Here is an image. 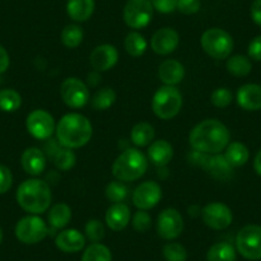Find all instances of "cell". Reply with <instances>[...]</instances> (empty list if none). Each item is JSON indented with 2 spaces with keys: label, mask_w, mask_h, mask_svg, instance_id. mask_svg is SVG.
I'll return each instance as SVG.
<instances>
[{
  "label": "cell",
  "mask_w": 261,
  "mask_h": 261,
  "mask_svg": "<svg viewBox=\"0 0 261 261\" xmlns=\"http://www.w3.org/2000/svg\"><path fill=\"white\" fill-rule=\"evenodd\" d=\"M191 147L207 155L220 154L230 141L227 125L218 119H205L192 128L188 137Z\"/></svg>",
  "instance_id": "1"
},
{
  "label": "cell",
  "mask_w": 261,
  "mask_h": 261,
  "mask_svg": "<svg viewBox=\"0 0 261 261\" xmlns=\"http://www.w3.org/2000/svg\"><path fill=\"white\" fill-rule=\"evenodd\" d=\"M57 140L63 147L80 149L89 144L92 137V124L80 113H68L60 118L55 128Z\"/></svg>",
  "instance_id": "2"
},
{
  "label": "cell",
  "mask_w": 261,
  "mask_h": 261,
  "mask_svg": "<svg viewBox=\"0 0 261 261\" xmlns=\"http://www.w3.org/2000/svg\"><path fill=\"white\" fill-rule=\"evenodd\" d=\"M16 199L24 212L40 215L49 210L51 205V190L45 180L39 178L26 179L18 186Z\"/></svg>",
  "instance_id": "3"
},
{
  "label": "cell",
  "mask_w": 261,
  "mask_h": 261,
  "mask_svg": "<svg viewBox=\"0 0 261 261\" xmlns=\"http://www.w3.org/2000/svg\"><path fill=\"white\" fill-rule=\"evenodd\" d=\"M149 168V159L139 149H127L112 165V173L120 182L140 179Z\"/></svg>",
  "instance_id": "4"
},
{
  "label": "cell",
  "mask_w": 261,
  "mask_h": 261,
  "mask_svg": "<svg viewBox=\"0 0 261 261\" xmlns=\"http://www.w3.org/2000/svg\"><path fill=\"white\" fill-rule=\"evenodd\" d=\"M183 105L182 95L175 86H163L158 90L152 97V112L158 118L169 120L180 112Z\"/></svg>",
  "instance_id": "5"
},
{
  "label": "cell",
  "mask_w": 261,
  "mask_h": 261,
  "mask_svg": "<svg viewBox=\"0 0 261 261\" xmlns=\"http://www.w3.org/2000/svg\"><path fill=\"white\" fill-rule=\"evenodd\" d=\"M200 44L209 57L217 60L228 59L234 46L232 36L227 31L217 27L206 30L200 39Z\"/></svg>",
  "instance_id": "6"
},
{
  "label": "cell",
  "mask_w": 261,
  "mask_h": 261,
  "mask_svg": "<svg viewBox=\"0 0 261 261\" xmlns=\"http://www.w3.org/2000/svg\"><path fill=\"white\" fill-rule=\"evenodd\" d=\"M14 233L19 242L24 245H36L46 237L49 229L42 218L31 214L18 220Z\"/></svg>",
  "instance_id": "7"
},
{
  "label": "cell",
  "mask_w": 261,
  "mask_h": 261,
  "mask_svg": "<svg viewBox=\"0 0 261 261\" xmlns=\"http://www.w3.org/2000/svg\"><path fill=\"white\" fill-rule=\"evenodd\" d=\"M236 247L247 260H261V225H245L237 233Z\"/></svg>",
  "instance_id": "8"
},
{
  "label": "cell",
  "mask_w": 261,
  "mask_h": 261,
  "mask_svg": "<svg viewBox=\"0 0 261 261\" xmlns=\"http://www.w3.org/2000/svg\"><path fill=\"white\" fill-rule=\"evenodd\" d=\"M154 7L151 0H128L123 9L125 24L134 30L145 29L151 22Z\"/></svg>",
  "instance_id": "9"
},
{
  "label": "cell",
  "mask_w": 261,
  "mask_h": 261,
  "mask_svg": "<svg viewBox=\"0 0 261 261\" xmlns=\"http://www.w3.org/2000/svg\"><path fill=\"white\" fill-rule=\"evenodd\" d=\"M60 96L63 102L72 109H81L90 101V91L87 85L77 77H69L60 86Z\"/></svg>",
  "instance_id": "10"
},
{
  "label": "cell",
  "mask_w": 261,
  "mask_h": 261,
  "mask_svg": "<svg viewBox=\"0 0 261 261\" xmlns=\"http://www.w3.org/2000/svg\"><path fill=\"white\" fill-rule=\"evenodd\" d=\"M26 128L34 139L47 140L54 135L57 124L49 112L44 109H36L27 115Z\"/></svg>",
  "instance_id": "11"
},
{
  "label": "cell",
  "mask_w": 261,
  "mask_h": 261,
  "mask_svg": "<svg viewBox=\"0 0 261 261\" xmlns=\"http://www.w3.org/2000/svg\"><path fill=\"white\" fill-rule=\"evenodd\" d=\"M185 228L183 217L174 207L164 209L159 214L156 220V232L160 238L172 241L179 237Z\"/></svg>",
  "instance_id": "12"
},
{
  "label": "cell",
  "mask_w": 261,
  "mask_h": 261,
  "mask_svg": "<svg viewBox=\"0 0 261 261\" xmlns=\"http://www.w3.org/2000/svg\"><path fill=\"white\" fill-rule=\"evenodd\" d=\"M201 218L205 225L214 230H223L233 222V213L223 202H209L201 210Z\"/></svg>",
  "instance_id": "13"
},
{
  "label": "cell",
  "mask_w": 261,
  "mask_h": 261,
  "mask_svg": "<svg viewBox=\"0 0 261 261\" xmlns=\"http://www.w3.org/2000/svg\"><path fill=\"white\" fill-rule=\"evenodd\" d=\"M162 187L158 182H142L132 193V202L139 210H150L156 206L162 200Z\"/></svg>",
  "instance_id": "14"
},
{
  "label": "cell",
  "mask_w": 261,
  "mask_h": 261,
  "mask_svg": "<svg viewBox=\"0 0 261 261\" xmlns=\"http://www.w3.org/2000/svg\"><path fill=\"white\" fill-rule=\"evenodd\" d=\"M119 59V53L114 45L102 44L95 47L90 54V64L95 72H107L112 69Z\"/></svg>",
  "instance_id": "15"
},
{
  "label": "cell",
  "mask_w": 261,
  "mask_h": 261,
  "mask_svg": "<svg viewBox=\"0 0 261 261\" xmlns=\"http://www.w3.org/2000/svg\"><path fill=\"white\" fill-rule=\"evenodd\" d=\"M179 45V35L170 27L160 29L152 35L151 49L159 55L172 54Z\"/></svg>",
  "instance_id": "16"
},
{
  "label": "cell",
  "mask_w": 261,
  "mask_h": 261,
  "mask_svg": "<svg viewBox=\"0 0 261 261\" xmlns=\"http://www.w3.org/2000/svg\"><path fill=\"white\" fill-rule=\"evenodd\" d=\"M86 237L77 229H64L55 237V246L65 253H74L84 250Z\"/></svg>",
  "instance_id": "17"
},
{
  "label": "cell",
  "mask_w": 261,
  "mask_h": 261,
  "mask_svg": "<svg viewBox=\"0 0 261 261\" xmlns=\"http://www.w3.org/2000/svg\"><path fill=\"white\" fill-rule=\"evenodd\" d=\"M21 165L27 174L37 177L46 169V156L39 147H29L22 154Z\"/></svg>",
  "instance_id": "18"
},
{
  "label": "cell",
  "mask_w": 261,
  "mask_h": 261,
  "mask_svg": "<svg viewBox=\"0 0 261 261\" xmlns=\"http://www.w3.org/2000/svg\"><path fill=\"white\" fill-rule=\"evenodd\" d=\"M237 102L248 112L261 110V86L256 84L243 85L237 91Z\"/></svg>",
  "instance_id": "19"
},
{
  "label": "cell",
  "mask_w": 261,
  "mask_h": 261,
  "mask_svg": "<svg viewBox=\"0 0 261 261\" xmlns=\"http://www.w3.org/2000/svg\"><path fill=\"white\" fill-rule=\"evenodd\" d=\"M130 220V210L124 202L113 204L105 214V223L114 232H120L124 229Z\"/></svg>",
  "instance_id": "20"
},
{
  "label": "cell",
  "mask_w": 261,
  "mask_h": 261,
  "mask_svg": "<svg viewBox=\"0 0 261 261\" xmlns=\"http://www.w3.org/2000/svg\"><path fill=\"white\" fill-rule=\"evenodd\" d=\"M202 168L218 180H229L233 175V167L227 162L224 155H209Z\"/></svg>",
  "instance_id": "21"
},
{
  "label": "cell",
  "mask_w": 261,
  "mask_h": 261,
  "mask_svg": "<svg viewBox=\"0 0 261 261\" xmlns=\"http://www.w3.org/2000/svg\"><path fill=\"white\" fill-rule=\"evenodd\" d=\"M185 77V67L175 59H167L159 67V79L167 86H175Z\"/></svg>",
  "instance_id": "22"
},
{
  "label": "cell",
  "mask_w": 261,
  "mask_h": 261,
  "mask_svg": "<svg viewBox=\"0 0 261 261\" xmlns=\"http://www.w3.org/2000/svg\"><path fill=\"white\" fill-rule=\"evenodd\" d=\"M173 147L165 140H158L150 144L149 150H147V156L149 160L156 167H167L173 159Z\"/></svg>",
  "instance_id": "23"
},
{
  "label": "cell",
  "mask_w": 261,
  "mask_h": 261,
  "mask_svg": "<svg viewBox=\"0 0 261 261\" xmlns=\"http://www.w3.org/2000/svg\"><path fill=\"white\" fill-rule=\"evenodd\" d=\"M95 11V0H68L67 14L76 22H85Z\"/></svg>",
  "instance_id": "24"
},
{
  "label": "cell",
  "mask_w": 261,
  "mask_h": 261,
  "mask_svg": "<svg viewBox=\"0 0 261 261\" xmlns=\"http://www.w3.org/2000/svg\"><path fill=\"white\" fill-rule=\"evenodd\" d=\"M72 219V209L65 202H58L53 205L47 213V222L55 229L67 227Z\"/></svg>",
  "instance_id": "25"
},
{
  "label": "cell",
  "mask_w": 261,
  "mask_h": 261,
  "mask_svg": "<svg viewBox=\"0 0 261 261\" xmlns=\"http://www.w3.org/2000/svg\"><path fill=\"white\" fill-rule=\"evenodd\" d=\"M224 150V158L233 168L242 167L248 162L250 151H248L247 146L243 145L242 142H229Z\"/></svg>",
  "instance_id": "26"
},
{
  "label": "cell",
  "mask_w": 261,
  "mask_h": 261,
  "mask_svg": "<svg viewBox=\"0 0 261 261\" xmlns=\"http://www.w3.org/2000/svg\"><path fill=\"white\" fill-rule=\"evenodd\" d=\"M155 137V129L146 122H140L130 130V141L139 147L149 146Z\"/></svg>",
  "instance_id": "27"
},
{
  "label": "cell",
  "mask_w": 261,
  "mask_h": 261,
  "mask_svg": "<svg viewBox=\"0 0 261 261\" xmlns=\"http://www.w3.org/2000/svg\"><path fill=\"white\" fill-rule=\"evenodd\" d=\"M227 71L234 77H246L252 69V63L245 55H230L225 63Z\"/></svg>",
  "instance_id": "28"
},
{
  "label": "cell",
  "mask_w": 261,
  "mask_h": 261,
  "mask_svg": "<svg viewBox=\"0 0 261 261\" xmlns=\"http://www.w3.org/2000/svg\"><path fill=\"white\" fill-rule=\"evenodd\" d=\"M207 261H236V248L228 242H218L209 248Z\"/></svg>",
  "instance_id": "29"
},
{
  "label": "cell",
  "mask_w": 261,
  "mask_h": 261,
  "mask_svg": "<svg viewBox=\"0 0 261 261\" xmlns=\"http://www.w3.org/2000/svg\"><path fill=\"white\" fill-rule=\"evenodd\" d=\"M124 49L128 55L137 58L145 54L147 49V41L140 32L132 31L127 35L124 40Z\"/></svg>",
  "instance_id": "30"
},
{
  "label": "cell",
  "mask_w": 261,
  "mask_h": 261,
  "mask_svg": "<svg viewBox=\"0 0 261 261\" xmlns=\"http://www.w3.org/2000/svg\"><path fill=\"white\" fill-rule=\"evenodd\" d=\"M22 97L13 89L0 90V110L4 113H13L21 108Z\"/></svg>",
  "instance_id": "31"
},
{
  "label": "cell",
  "mask_w": 261,
  "mask_h": 261,
  "mask_svg": "<svg viewBox=\"0 0 261 261\" xmlns=\"http://www.w3.org/2000/svg\"><path fill=\"white\" fill-rule=\"evenodd\" d=\"M117 100V94L114 92V90L110 89V87H104V89L97 90L94 94V96L91 97V107L95 110H107L112 107L113 104Z\"/></svg>",
  "instance_id": "32"
},
{
  "label": "cell",
  "mask_w": 261,
  "mask_h": 261,
  "mask_svg": "<svg viewBox=\"0 0 261 261\" xmlns=\"http://www.w3.org/2000/svg\"><path fill=\"white\" fill-rule=\"evenodd\" d=\"M112 251L102 243H91L82 253L81 261H112Z\"/></svg>",
  "instance_id": "33"
},
{
  "label": "cell",
  "mask_w": 261,
  "mask_h": 261,
  "mask_svg": "<svg viewBox=\"0 0 261 261\" xmlns=\"http://www.w3.org/2000/svg\"><path fill=\"white\" fill-rule=\"evenodd\" d=\"M63 45L68 49H76L84 40V31L79 24H67L60 35Z\"/></svg>",
  "instance_id": "34"
},
{
  "label": "cell",
  "mask_w": 261,
  "mask_h": 261,
  "mask_svg": "<svg viewBox=\"0 0 261 261\" xmlns=\"http://www.w3.org/2000/svg\"><path fill=\"white\" fill-rule=\"evenodd\" d=\"M76 154L72 151V149L63 147V149L57 150V152L54 155L55 167L59 170H63V172H67V170L72 169L74 167V164H76Z\"/></svg>",
  "instance_id": "35"
},
{
  "label": "cell",
  "mask_w": 261,
  "mask_h": 261,
  "mask_svg": "<svg viewBox=\"0 0 261 261\" xmlns=\"http://www.w3.org/2000/svg\"><path fill=\"white\" fill-rule=\"evenodd\" d=\"M105 196L113 204L123 202L128 196V188L120 180H113L105 188Z\"/></svg>",
  "instance_id": "36"
},
{
  "label": "cell",
  "mask_w": 261,
  "mask_h": 261,
  "mask_svg": "<svg viewBox=\"0 0 261 261\" xmlns=\"http://www.w3.org/2000/svg\"><path fill=\"white\" fill-rule=\"evenodd\" d=\"M163 256L167 261H186L187 250L178 242H169L163 247Z\"/></svg>",
  "instance_id": "37"
},
{
  "label": "cell",
  "mask_w": 261,
  "mask_h": 261,
  "mask_svg": "<svg viewBox=\"0 0 261 261\" xmlns=\"http://www.w3.org/2000/svg\"><path fill=\"white\" fill-rule=\"evenodd\" d=\"M85 233H86V238H89L92 243H97L104 238L105 227L100 220L91 219L85 225Z\"/></svg>",
  "instance_id": "38"
},
{
  "label": "cell",
  "mask_w": 261,
  "mask_h": 261,
  "mask_svg": "<svg viewBox=\"0 0 261 261\" xmlns=\"http://www.w3.org/2000/svg\"><path fill=\"white\" fill-rule=\"evenodd\" d=\"M212 104L217 108H227L228 105L232 102L233 94L229 89L227 87H219V89L214 90L212 94Z\"/></svg>",
  "instance_id": "39"
},
{
  "label": "cell",
  "mask_w": 261,
  "mask_h": 261,
  "mask_svg": "<svg viewBox=\"0 0 261 261\" xmlns=\"http://www.w3.org/2000/svg\"><path fill=\"white\" fill-rule=\"evenodd\" d=\"M151 215L146 210H139L132 218V227L140 233H145L151 228Z\"/></svg>",
  "instance_id": "40"
},
{
  "label": "cell",
  "mask_w": 261,
  "mask_h": 261,
  "mask_svg": "<svg viewBox=\"0 0 261 261\" xmlns=\"http://www.w3.org/2000/svg\"><path fill=\"white\" fill-rule=\"evenodd\" d=\"M13 185V175L11 169L6 165L0 164V195L8 192Z\"/></svg>",
  "instance_id": "41"
},
{
  "label": "cell",
  "mask_w": 261,
  "mask_h": 261,
  "mask_svg": "<svg viewBox=\"0 0 261 261\" xmlns=\"http://www.w3.org/2000/svg\"><path fill=\"white\" fill-rule=\"evenodd\" d=\"M201 8V2L200 0H178L177 9L182 14H195Z\"/></svg>",
  "instance_id": "42"
},
{
  "label": "cell",
  "mask_w": 261,
  "mask_h": 261,
  "mask_svg": "<svg viewBox=\"0 0 261 261\" xmlns=\"http://www.w3.org/2000/svg\"><path fill=\"white\" fill-rule=\"evenodd\" d=\"M151 4L158 12L168 14L177 9L178 0H151Z\"/></svg>",
  "instance_id": "43"
},
{
  "label": "cell",
  "mask_w": 261,
  "mask_h": 261,
  "mask_svg": "<svg viewBox=\"0 0 261 261\" xmlns=\"http://www.w3.org/2000/svg\"><path fill=\"white\" fill-rule=\"evenodd\" d=\"M247 51L250 59L256 60V62H261V35H258L255 39H252V41L248 45Z\"/></svg>",
  "instance_id": "44"
},
{
  "label": "cell",
  "mask_w": 261,
  "mask_h": 261,
  "mask_svg": "<svg viewBox=\"0 0 261 261\" xmlns=\"http://www.w3.org/2000/svg\"><path fill=\"white\" fill-rule=\"evenodd\" d=\"M9 64H11V58H9L8 51L3 45H0V74L8 71Z\"/></svg>",
  "instance_id": "45"
},
{
  "label": "cell",
  "mask_w": 261,
  "mask_h": 261,
  "mask_svg": "<svg viewBox=\"0 0 261 261\" xmlns=\"http://www.w3.org/2000/svg\"><path fill=\"white\" fill-rule=\"evenodd\" d=\"M251 18L261 27V0H255L251 6Z\"/></svg>",
  "instance_id": "46"
},
{
  "label": "cell",
  "mask_w": 261,
  "mask_h": 261,
  "mask_svg": "<svg viewBox=\"0 0 261 261\" xmlns=\"http://www.w3.org/2000/svg\"><path fill=\"white\" fill-rule=\"evenodd\" d=\"M253 169L258 175H261V150L256 154L255 160H253Z\"/></svg>",
  "instance_id": "47"
},
{
  "label": "cell",
  "mask_w": 261,
  "mask_h": 261,
  "mask_svg": "<svg viewBox=\"0 0 261 261\" xmlns=\"http://www.w3.org/2000/svg\"><path fill=\"white\" fill-rule=\"evenodd\" d=\"M3 237H4V234H3V229H2V228H0V243L3 242Z\"/></svg>",
  "instance_id": "48"
}]
</instances>
